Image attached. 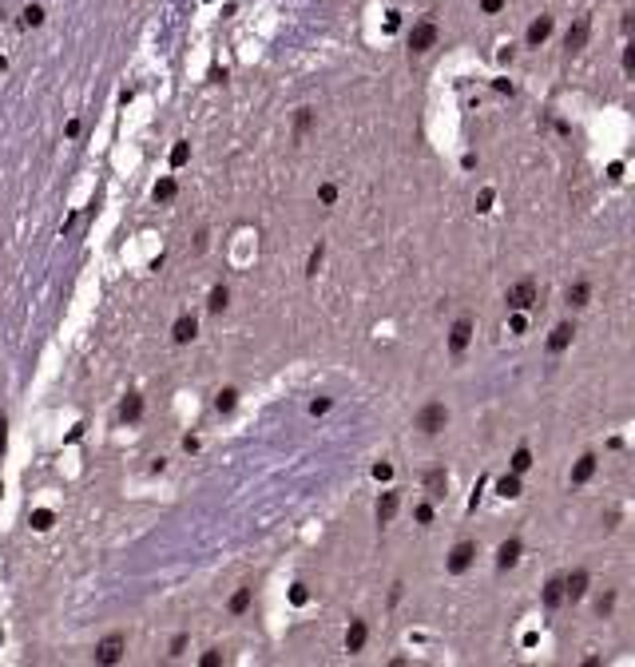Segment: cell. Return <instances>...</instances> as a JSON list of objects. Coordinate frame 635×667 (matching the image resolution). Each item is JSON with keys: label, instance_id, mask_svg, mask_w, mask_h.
Masks as SVG:
<instances>
[{"label": "cell", "instance_id": "9a60e30c", "mask_svg": "<svg viewBox=\"0 0 635 667\" xmlns=\"http://www.w3.org/2000/svg\"><path fill=\"white\" fill-rule=\"evenodd\" d=\"M572 338H576V330L568 322H560L552 330V338H548V350H552V354H560V350H568V346H572Z\"/></svg>", "mask_w": 635, "mask_h": 667}, {"label": "cell", "instance_id": "cb8c5ba5", "mask_svg": "<svg viewBox=\"0 0 635 667\" xmlns=\"http://www.w3.org/2000/svg\"><path fill=\"white\" fill-rule=\"evenodd\" d=\"M234 405H239V389H222V394L214 397V409H219V414H231Z\"/></svg>", "mask_w": 635, "mask_h": 667}, {"label": "cell", "instance_id": "7dc6e473", "mask_svg": "<svg viewBox=\"0 0 635 667\" xmlns=\"http://www.w3.org/2000/svg\"><path fill=\"white\" fill-rule=\"evenodd\" d=\"M0 496H4V485H0Z\"/></svg>", "mask_w": 635, "mask_h": 667}, {"label": "cell", "instance_id": "d4e9b609", "mask_svg": "<svg viewBox=\"0 0 635 667\" xmlns=\"http://www.w3.org/2000/svg\"><path fill=\"white\" fill-rule=\"evenodd\" d=\"M21 24H24V28H40V24H44V8H40V4H28L24 16H21Z\"/></svg>", "mask_w": 635, "mask_h": 667}, {"label": "cell", "instance_id": "74e56055", "mask_svg": "<svg viewBox=\"0 0 635 667\" xmlns=\"http://www.w3.org/2000/svg\"><path fill=\"white\" fill-rule=\"evenodd\" d=\"M488 207H493V191L484 187V191H481V199H476V211H488Z\"/></svg>", "mask_w": 635, "mask_h": 667}, {"label": "cell", "instance_id": "60d3db41", "mask_svg": "<svg viewBox=\"0 0 635 667\" xmlns=\"http://www.w3.org/2000/svg\"><path fill=\"white\" fill-rule=\"evenodd\" d=\"M607 179H612V183L624 179V163H612V167H607Z\"/></svg>", "mask_w": 635, "mask_h": 667}, {"label": "cell", "instance_id": "7c38bea8", "mask_svg": "<svg viewBox=\"0 0 635 667\" xmlns=\"http://www.w3.org/2000/svg\"><path fill=\"white\" fill-rule=\"evenodd\" d=\"M397 508H401V493H382V501H377V525H389L397 516Z\"/></svg>", "mask_w": 635, "mask_h": 667}, {"label": "cell", "instance_id": "d590c367", "mask_svg": "<svg viewBox=\"0 0 635 667\" xmlns=\"http://www.w3.org/2000/svg\"><path fill=\"white\" fill-rule=\"evenodd\" d=\"M612 608H615V596H612V592H607V596L600 600V604H595V612H600V616H607V612H612Z\"/></svg>", "mask_w": 635, "mask_h": 667}, {"label": "cell", "instance_id": "d6986e66", "mask_svg": "<svg viewBox=\"0 0 635 667\" xmlns=\"http://www.w3.org/2000/svg\"><path fill=\"white\" fill-rule=\"evenodd\" d=\"M175 195H179V183H175L171 175H167V179H159V183H155V203H171Z\"/></svg>", "mask_w": 635, "mask_h": 667}, {"label": "cell", "instance_id": "f6af8a7d", "mask_svg": "<svg viewBox=\"0 0 635 667\" xmlns=\"http://www.w3.org/2000/svg\"><path fill=\"white\" fill-rule=\"evenodd\" d=\"M481 8H484V12H500L504 0H481Z\"/></svg>", "mask_w": 635, "mask_h": 667}, {"label": "cell", "instance_id": "ac0fdd59", "mask_svg": "<svg viewBox=\"0 0 635 667\" xmlns=\"http://www.w3.org/2000/svg\"><path fill=\"white\" fill-rule=\"evenodd\" d=\"M496 493H500L504 501H513V496H520V477H516V473L500 477V481H496Z\"/></svg>", "mask_w": 635, "mask_h": 667}, {"label": "cell", "instance_id": "ba28073f", "mask_svg": "<svg viewBox=\"0 0 635 667\" xmlns=\"http://www.w3.org/2000/svg\"><path fill=\"white\" fill-rule=\"evenodd\" d=\"M473 556H476V545H469V540H461V545L449 552V572H464V568L473 564Z\"/></svg>", "mask_w": 635, "mask_h": 667}, {"label": "cell", "instance_id": "6da1fadb", "mask_svg": "<svg viewBox=\"0 0 635 667\" xmlns=\"http://www.w3.org/2000/svg\"><path fill=\"white\" fill-rule=\"evenodd\" d=\"M445 421H449V409H445L441 401H429L421 414H417V429H421V433H441Z\"/></svg>", "mask_w": 635, "mask_h": 667}, {"label": "cell", "instance_id": "e575fe53", "mask_svg": "<svg viewBox=\"0 0 635 667\" xmlns=\"http://www.w3.org/2000/svg\"><path fill=\"white\" fill-rule=\"evenodd\" d=\"M508 326H513V334H525V330H528V322H525V310H516V314H513V322H508Z\"/></svg>", "mask_w": 635, "mask_h": 667}, {"label": "cell", "instance_id": "f35d334b", "mask_svg": "<svg viewBox=\"0 0 635 667\" xmlns=\"http://www.w3.org/2000/svg\"><path fill=\"white\" fill-rule=\"evenodd\" d=\"M417 520H421V525H429V520H433V505H417Z\"/></svg>", "mask_w": 635, "mask_h": 667}, {"label": "cell", "instance_id": "7402d4cb", "mask_svg": "<svg viewBox=\"0 0 635 667\" xmlns=\"http://www.w3.org/2000/svg\"><path fill=\"white\" fill-rule=\"evenodd\" d=\"M588 298H592V286H588V283L568 286V306H588Z\"/></svg>", "mask_w": 635, "mask_h": 667}, {"label": "cell", "instance_id": "7bdbcfd3", "mask_svg": "<svg viewBox=\"0 0 635 667\" xmlns=\"http://www.w3.org/2000/svg\"><path fill=\"white\" fill-rule=\"evenodd\" d=\"M219 663H222L219 651H207V656H202V667H219Z\"/></svg>", "mask_w": 635, "mask_h": 667}, {"label": "cell", "instance_id": "8992f818", "mask_svg": "<svg viewBox=\"0 0 635 667\" xmlns=\"http://www.w3.org/2000/svg\"><path fill=\"white\" fill-rule=\"evenodd\" d=\"M552 36V16H536L532 24H528V32H525V40H528V48H540V44Z\"/></svg>", "mask_w": 635, "mask_h": 667}, {"label": "cell", "instance_id": "c3c4849f", "mask_svg": "<svg viewBox=\"0 0 635 667\" xmlns=\"http://www.w3.org/2000/svg\"><path fill=\"white\" fill-rule=\"evenodd\" d=\"M207 4H211V0H207Z\"/></svg>", "mask_w": 635, "mask_h": 667}, {"label": "cell", "instance_id": "30bf717a", "mask_svg": "<svg viewBox=\"0 0 635 667\" xmlns=\"http://www.w3.org/2000/svg\"><path fill=\"white\" fill-rule=\"evenodd\" d=\"M195 334H199V322H195L191 314H183V318H175V326H171V338L179 346H187V342H195Z\"/></svg>", "mask_w": 635, "mask_h": 667}, {"label": "cell", "instance_id": "4fadbf2b", "mask_svg": "<svg viewBox=\"0 0 635 667\" xmlns=\"http://www.w3.org/2000/svg\"><path fill=\"white\" fill-rule=\"evenodd\" d=\"M425 489H429L433 501H441L445 489H449V473H445V469H429V473H425Z\"/></svg>", "mask_w": 635, "mask_h": 667}, {"label": "cell", "instance_id": "836d02e7", "mask_svg": "<svg viewBox=\"0 0 635 667\" xmlns=\"http://www.w3.org/2000/svg\"><path fill=\"white\" fill-rule=\"evenodd\" d=\"M624 72H627V76L635 72V44H627V48H624Z\"/></svg>", "mask_w": 635, "mask_h": 667}, {"label": "cell", "instance_id": "83f0119b", "mask_svg": "<svg viewBox=\"0 0 635 667\" xmlns=\"http://www.w3.org/2000/svg\"><path fill=\"white\" fill-rule=\"evenodd\" d=\"M187 159H191V143H187V139H179V143L171 147V167H183Z\"/></svg>", "mask_w": 635, "mask_h": 667}, {"label": "cell", "instance_id": "9c48e42d", "mask_svg": "<svg viewBox=\"0 0 635 667\" xmlns=\"http://www.w3.org/2000/svg\"><path fill=\"white\" fill-rule=\"evenodd\" d=\"M365 636H370L365 620H350V632H345V651H350V656H357V651L365 647Z\"/></svg>", "mask_w": 635, "mask_h": 667}, {"label": "cell", "instance_id": "52a82bcc", "mask_svg": "<svg viewBox=\"0 0 635 667\" xmlns=\"http://www.w3.org/2000/svg\"><path fill=\"white\" fill-rule=\"evenodd\" d=\"M469 338H473V322H469V318H457L453 330H449V350L461 354L464 346H469Z\"/></svg>", "mask_w": 635, "mask_h": 667}, {"label": "cell", "instance_id": "ffe728a7", "mask_svg": "<svg viewBox=\"0 0 635 667\" xmlns=\"http://www.w3.org/2000/svg\"><path fill=\"white\" fill-rule=\"evenodd\" d=\"M544 604L548 608L564 604V580H548V584H544Z\"/></svg>", "mask_w": 635, "mask_h": 667}, {"label": "cell", "instance_id": "ab89813d", "mask_svg": "<svg viewBox=\"0 0 635 667\" xmlns=\"http://www.w3.org/2000/svg\"><path fill=\"white\" fill-rule=\"evenodd\" d=\"M4 449H8V421L0 417V457H4Z\"/></svg>", "mask_w": 635, "mask_h": 667}, {"label": "cell", "instance_id": "e0dca14e", "mask_svg": "<svg viewBox=\"0 0 635 667\" xmlns=\"http://www.w3.org/2000/svg\"><path fill=\"white\" fill-rule=\"evenodd\" d=\"M139 414H143V397L139 394H127V397H123V405H120V417H123V421H139Z\"/></svg>", "mask_w": 635, "mask_h": 667}, {"label": "cell", "instance_id": "603a6c76", "mask_svg": "<svg viewBox=\"0 0 635 667\" xmlns=\"http://www.w3.org/2000/svg\"><path fill=\"white\" fill-rule=\"evenodd\" d=\"M28 525H32V528H36V532H48V528H52V525H56V516H52V513H48V508H36V513H32V516H28Z\"/></svg>", "mask_w": 635, "mask_h": 667}, {"label": "cell", "instance_id": "5bb4252c", "mask_svg": "<svg viewBox=\"0 0 635 667\" xmlns=\"http://www.w3.org/2000/svg\"><path fill=\"white\" fill-rule=\"evenodd\" d=\"M516 560H520V540L513 536V540H504V545L496 548V568H513Z\"/></svg>", "mask_w": 635, "mask_h": 667}, {"label": "cell", "instance_id": "2e32d148", "mask_svg": "<svg viewBox=\"0 0 635 667\" xmlns=\"http://www.w3.org/2000/svg\"><path fill=\"white\" fill-rule=\"evenodd\" d=\"M592 477H595V457L584 453L580 461H576V469H572V485H584V481H592Z\"/></svg>", "mask_w": 635, "mask_h": 667}, {"label": "cell", "instance_id": "b9f144b4", "mask_svg": "<svg viewBox=\"0 0 635 667\" xmlns=\"http://www.w3.org/2000/svg\"><path fill=\"white\" fill-rule=\"evenodd\" d=\"M326 409H330V397H318V401L310 405V414H314V417H318V414H326Z\"/></svg>", "mask_w": 635, "mask_h": 667}, {"label": "cell", "instance_id": "4316f807", "mask_svg": "<svg viewBox=\"0 0 635 667\" xmlns=\"http://www.w3.org/2000/svg\"><path fill=\"white\" fill-rule=\"evenodd\" d=\"M528 469H532V453H528V449H516L513 453V473L520 477V473H528Z\"/></svg>", "mask_w": 635, "mask_h": 667}, {"label": "cell", "instance_id": "f546056e", "mask_svg": "<svg viewBox=\"0 0 635 667\" xmlns=\"http://www.w3.org/2000/svg\"><path fill=\"white\" fill-rule=\"evenodd\" d=\"M322 258H326V251H322V243H318V246L310 251V263H306V274H318V270H322Z\"/></svg>", "mask_w": 635, "mask_h": 667}, {"label": "cell", "instance_id": "484cf974", "mask_svg": "<svg viewBox=\"0 0 635 667\" xmlns=\"http://www.w3.org/2000/svg\"><path fill=\"white\" fill-rule=\"evenodd\" d=\"M246 608H251V588H239V592L231 596V612H234V616H242Z\"/></svg>", "mask_w": 635, "mask_h": 667}, {"label": "cell", "instance_id": "44dd1931", "mask_svg": "<svg viewBox=\"0 0 635 667\" xmlns=\"http://www.w3.org/2000/svg\"><path fill=\"white\" fill-rule=\"evenodd\" d=\"M227 302H231V294H227V286H214V290H211V298H207V310H211V314H222V310H227Z\"/></svg>", "mask_w": 635, "mask_h": 667}, {"label": "cell", "instance_id": "bcb514c9", "mask_svg": "<svg viewBox=\"0 0 635 667\" xmlns=\"http://www.w3.org/2000/svg\"><path fill=\"white\" fill-rule=\"evenodd\" d=\"M493 88L504 91V96H513V84H508V80H493Z\"/></svg>", "mask_w": 635, "mask_h": 667}, {"label": "cell", "instance_id": "8d00e7d4", "mask_svg": "<svg viewBox=\"0 0 635 667\" xmlns=\"http://www.w3.org/2000/svg\"><path fill=\"white\" fill-rule=\"evenodd\" d=\"M401 28V12H389V16H385V32H397Z\"/></svg>", "mask_w": 635, "mask_h": 667}, {"label": "cell", "instance_id": "7a4b0ae2", "mask_svg": "<svg viewBox=\"0 0 635 667\" xmlns=\"http://www.w3.org/2000/svg\"><path fill=\"white\" fill-rule=\"evenodd\" d=\"M433 44H437V24H433V21H421L413 32H409V52H413V56L429 52Z\"/></svg>", "mask_w": 635, "mask_h": 667}, {"label": "cell", "instance_id": "277c9868", "mask_svg": "<svg viewBox=\"0 0 635 667\" xmlns=\"http://www.w3.org/2000/svg\"><path fill=\"white\" fill-rule=\"evenodd\" d=\"M532 302H536V283L532 278H520V283L508 290V306H513V310H532Z\"/></svg>", "mask_w": 635, "mask_h": 667}, {"label": "cell", "instance_id": "5b68a950", "mask_svg": "<svg viewBox=\"0 0 635 667\" xmlns=\"http://www.w3.org/2000/svg\"><path fill=\"white\" fill-rule=\"evenodd\" d=\"M123 659V636H108L103 644H96V663H120Z\"/></svg>", "mask_w": 635, "mask_h": 667}, {"label": "cell", "instance_id": "ee69618b", "mask_svg": "<svg viewBox=\"0 0 635 667\" xmlns=\"http://www.w3.org/2000/svg\"><path fill=\"white\" fill-rule=\"evenodd\" d=\"M183 647H187V636H175L171 639V656H183Z\"/></svg>", "mask_w": 635, "mask_h": 667}, {"label": "cell", "instance_id": "1f68e13d", "mask_svg": "<svg viewBox=\"0 0 635 667\" xmlns=\"http://www.w3.org/2000/svg\"><path fill=\"white\" fill-rule=\"evenodd\" d=\"M318 199H322V203H333V199H338V187H333V183H322V187H318Z\"/></svg>", "mask_w": 635, "mask_h": 667}, {"label": "cell", "instance_id": "3957f363", "mask_svg": "<svg viewBox=\"0 0 635 667\" xmlns=\"http://www.w3.org/2000/svg\"><path fill=\"white\" fill-rule=\"evenodd\" d=\"M588 36H592V21H588V16H580V21L568 28V36H564V52H568V56L584 52V48H588Z\"/></svg>", "mask_w": 635, "mask_h": 667}, {"label": "cell", "instance_id": "d6a6232c", "mask_svg": "<svg viewBox=\"0 0 635 667\" xmlns=\"http://www.w3.org/2000/svg\"><path fill=\"white\" fill-rule=\"evenodd\" d=\"M373 477H377V481H389V477H394V465H389V461H382V465H373Z\"/></svg>", "mask_w": 635, "mask_h": 667}, {"label": "cell", "instance_id": "8fae6325", "mask_svg": "<svg viewBox=\"0 0 635 667\" xmlns=\"http://www.w3.org/2000/svg\"><path fill=\"white\" fill-rule=\"evenodd\" d=\"M584 592H588V572L576 568L572 576H564V600H584Z\"/></svg>", "mask_w": 635, "mask_h": 667}, {"label": "cell", "instance_id": "f1b7e54d", "mask_svg": "<svg viewBox=\"0 0 635 667\" xmlns=\"http://www.w3.org/2000/svg\"><path fill=\"white\" fill-rule=\"evenodd\" d=\"M310 123H314V111H310V108H302V111H298V123H294V132H298V139H302V135L310 132Z\"/></svg>", "mask_w": 635, "mask_h": 667}, {"label": "cell", "instance_id": "4dcf8cb0", "mask_svg": "<svg viewBox=\"0 0 635 667\" xmlns=\"http://www.w3.org/2000/svg\"><path fill=\"white\" fill-rule=\"evenodd\" d=\"M306 600H310L306 584H294V588H290V604H306Z\"/></svg>", "mask_w": 635, "mask_h": 667}]
</instances>
